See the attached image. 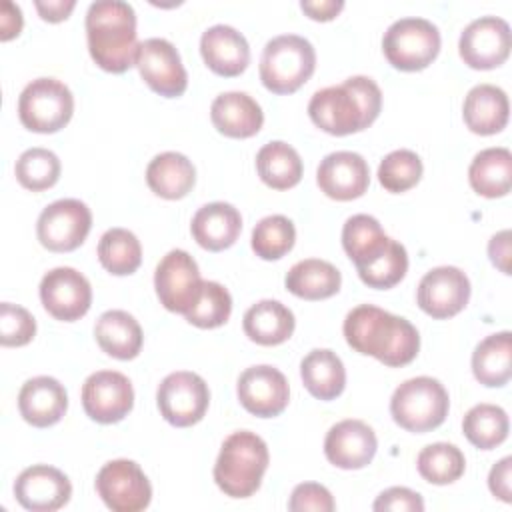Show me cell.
<instances>
[{"mask_svg":"<svg viewBox=\"0 0 512 512\" xmlns=\"http://www.w3.org/2000/svg\"><path fill=\"white\" fill-rule=\"evenodd\" d=\"M230 312H232L230 292L220 282L204 280L198 302L184 316L190 324L198 328H218L226 324V320L230 318Z\"/></svg>","mask_w":512,"mask_h":512,"instance_id":"42","label":"cell"},{"mask_svg":"<svg viewBox=\"0 0 512 512\" xmlns=\"http://www.w3.org/2000/svg\"><path fill=\"white\" fill-rule=\"evenodd\" d=\"M136 68L142 80L164 98H178L186 92V68L174 44L164 38H148L140 42Z\"/></svg>","mask_w":512,"mask_h":512,"instance_id":"14","label":"cell"},{"mask_svg":"<svg viewBox=\"0 0 512 512\" xmlns=\"http://www.w3.org/2000/svg\"><path fill=\"white\" fill-rule=\"evenodd\" d=\"M300 8L312 18V20H332L338 16V12L344 8L342 0H302Z\"/></svg>","mask_w":512,"mask_h":512,"instance_id":"50","label":"cell"},{"mask_svg":"<svg viewBox=\"0 0 512 512\" xmlns=\"http://www.w3.org/2000/svg\"><path fill=\"white\" fill-rule=\"evenodd\" d=\"M156 404L168 424L186 428L204 418L210 404V390L204 378L196 372L178 370L160 382Z\"/></svg>","mask_w":512,"mask_h":512,"instance_id":"9","label":"cell"},{"mask_svg":"<svg viewBox=\"0 0 512 512\" xmlns=\"http://www.w3.org/2000/svg\"><path fill=\"white\" fill-rule=\"evenodd\" d=\"M96 492L112 512H140L152 500V486L134 460L106 462L96 474Z\"/></svg>","mask_w":512,"mask_h":512,"instance_id":"10","label":"cell"},{"mask_svg":"<svg viewBox=\"0 0 512 512\" xmlns=\"http://www.w3.org/2000/svg\"><path fill=\"white\" fill-rule=\"evenodd\" d=\"M34 6H36L38 14L44 20H48V22H62V20H66L70 16V12L74 10L76 2L74 0H48V2L36 0Z\"/></svg>","mask_w":512,"mask_h":512,"instance_id":"51","label":"cell"},{"mask_svg":"<svg viewBox=\"0 0 512 512\" xmlns=\"http://www.w3.org/2000/svg\"><path fill=\"white\" fill-rule=\"evenodd\" d=\"M202 278L196 260L186 250H170L156 266L154 288L160 304L178 314L194 308L202 292Z\"/></svg>","mask_w":512,"mask_h":512,"instance_id":"11","label":"cell"},{"mask_svg":"<svg viewBox=\"0 0 512 512\" xmlns=\"http://www.w3.org/2000/svg\"><path fill=\"white\" fill-rule=\"evenodd\" d=\"M468 180L484 198L506 196L512 188V154L508 148L480 150L468 168Z\"/></svg>","mask_w":512,"mask_h":512,"instance_id":"31","label":"cell"},{"mask_svg":"<svg viewBox=\"0 0 512 512\" xmlns=\"http://www.w3.org/2000/svg\"><path fill=\"white\" fill-rule=\"evenodd\" d=\"M508 96L494 84H478L468 90L462 116L470 132L490 136L500 132L508 122Z\"/></svg>","mask_w":512,"mask_h":512,"instance_id":"26","label":"cell"},{"mask_svg":"<svg viewBox=\"0 0 512 512\" xmlns=\"http://www.w3.org/2000/svg\"><path fill=\"white\" fill-rule=\"evenodd\" d=\"M416 300L428 316L436 320L452 318L470 300V280L456 266H436L422 276Z\"/></svg>","mask_w":512,"mask_h":512,"instance_id":"17","label":"cell"},{"mask_svg":"<svg viewBox=\"0 0 512 512\" xmlns=\"http://www.w3.org/2000/svg\"><path fill=\"white\" fill-rule=\"evenodd\" d=\"M92 228L90 208L76 198H62L48 204L36 222V234L44 248L52 252H72Z\"/></svg>","mask_w":512,"mask_h":512,"instance_id":"12","label":"cell"},{"mask_svg":"<svg viewBox=\"0 0 512 512\" xmlns=\"http://www.w3.org/2000/svg\"><path fill=\"white\" fill-rule=\"evenodd\" d=\"M268 462V446L258 434L250 430L232 432L220 446L214 482L230 498H248L260 488Z\"/></svg>","mask_w":512,"mask_h":512,"instance_id":"4","label":"cell"},{"mask_svg":"<svg viewBox=\"0 0 512 512\" xmlns=\"http://www.w3.org/2000/svg\"><path fill=\"white\" fill-rule=\"evenodd\" d=\"M508 414L496 404H476L462 420V432L470 444L480 450H492L508 436Z\"/></svg>","mask_w":512,"mask_h":512,"instance_id":"36","label":"cell"},{"mask_svg":"<svg viewBox=\"0 0 512 512\" xmlns=\"http://www.w3.org/2000/svg\"><path fill=\"white\" fill-rule=\"evenodd\" d=\"M510 46V26L498 16H480L472 20L458 40L460 58L474 70L498 68L506 62Z\"/></svg>","mask_w":512,"mask_h":512,"instance_id":"13","label":"cell"},{"mask_svg":"<svg viewBox=\"0 0 512 512\" xmlns=\"http://www.w3.org/2000/svg\"><path fill=\"white\" fill-rule=\"evenodd\" d=\"M382 52L398 70H424L440 52V32L436 24L426 18H400L384 32Z\"/></svg>","mask_w":512,"mask_h":512,"instance_id":"7","label":"cell"},{"mask_svg":"<svg viewBox=\"0 0 512 512\" xmlns=\"http://www.w3.org/2000/svg\"><path fill=\"white\" fill-rule=\"evenodd\" d=\"M200 54L218 76H238L250 62V46L242 32L228 24H214L200 36Z\"/></svg>","mask_w":512,"mask_h":512,"instance_id":"22","label":"cell"},{"mask_svg":"<svg viewBox=\"0 0 512 512\" xmlns=\"http://www.w3.org/2000/svg\"><path fill=\"white\" fill-rule=\"evenodd\" d=\"M256 170L260 180L274 190H288L302 178L300 154L282 140L264 144L256 154Z\"/></svg>","mask_w":512,"mask_h":512,"instance_id":"35","label":"cell"},{"mask_svg":"<svg viewBox=\"0 0 512 512\" xmlns=\"http://www.w3.org/2000/svg\"><path fill=\"white\" fill-rule=\"evenodd\" d=\"M40 300L56 320L74 322L90 310L92 286L76 268L58 266L42 276Z\"/></svg>","mask_w":512,"mask_h":512,"instance_id":"15","label":"cell"},{"mask_svg":"<svg viewBox=\"0 0 512 512\" xmlns=\"http://www.w3.org/2000/svg\"><path fill=\"white\" fill-rule=\"evenodd\" d=\"M36 334L34 316L12 302L0 304V342L2 346H24Z\"/></svg>","mask_w":512,"mask_h":512,"instance_id":"44","label":"cell"},{"mask_svg":"<svg viewBox=\"0 0 512 512\" xmlns=\"http://www.w3.org/2000/svg\"><path fill=\"white\" fill-rule=\"evenodd\" d=\"M240 404L258 418H272L284 412L290 398V386L286 376L270 366L258 364L246 368L236 384Z\"/></svg>","mask_w":512,"mask_h":512,"instance_id":"18","label":"cell"},{"mask_svg":"<svg viewBox=\"0 0 512 512\" xmlns=\"http://www.w3.org/2000/svg\"><path fill=\"white\" fill-rule=\"evenodd\" d=\"M98 260L110 274L128 276L142 262L140 240L126 228H110L98 242Z\"/></svg>","mask_w":512,"mask_h":512,"instance_id":"37","label":"cell"},{"mask_svg":"<svg viewBox=\"0 0 512 512\" xmlns=\"http://www.w3.org/2000/svg\"><path fill=\"white\" fill-rule=\"evenodd\" d=\"M82 406L94 422H120L134 406L132 382L122 372L98 370L82 384Z\"/></svg>","mask_w":512,"mask_h":512,"instance_id":"16","label":"cell"},{"mask_svg":"<svg viewBox=\"0 0 512 512\" xmlns=\"http://www.w3.org/2000/svg\"><path fill=\"white\" fill-rule=\"evenodd\" d=\"M284 284L298 298L324 300L340 290L342 276L334 264L320 258H306L288 270Z\"/></svg>","mask_w":512,"mask_h":512,"instance_id":"32","label":"cell"},{"mask_svg":"<svg viewBox=\"0 0 512 512\" xmlns=\"http://www.w3.org/2000/svg\"><path fill=\"white\" fill-rule=\"evenodd\" d=\"M406 270H408L406 248L398 240L390 238L386 252L380 258H376L372 264L358 268V276L366 286L386 290L396 286L404 278Z\"/></svg>","mask_w":512,"mask_h":512,"instance_id":"43","label":"cell"},{"mask_svg":"<svg viewBox=\"0 0 512 512\" xmlns=\"http://www.w3.org/2000/svg\"><path fill=\"white\" fill-rule=\"evenodd\" d=\"M86 40L92 60L106 72L122 74L136 66V12L122 0H98L86 12Z\"/></svg>","mask_w":512,"mask_h":512,"instance_id":"3","label":"cell"},{"mask_svg":"<svg viewBox=\"0 0 512 512\" xmlns=\"http://www.w3.org/2000/svg\"><path fill=\"white\" fill-rule=\"evenodd\" d=\"M450 408V398L440 380L416 376L402 382L390 398L394 422L408 432H428L438 428Z\"/></svg>","mask_w":512,"mask_h":512,"instance_id":"6","label":"cell"},{"mask_svg":"<svg viewBox=\"0 0 512 512\" xmlns=\"http://www.w3.org/2000/svg\"><path fill=\"white\" fill-rule=\"evenodd\" d=\"M22 10L18 4L6 0L2 2V8H0V40H10L14 36L20 34L22 30Z\"/></svg>","mask_w":512,"mask_h":512,"instance_id":"49","label":"cell"},{"mask_svg":"<svg viewBox=\"0 0 512 512\" xmlns=\"http://www.w3.org/2000/svg\"><path fill=\"white\" fill-rule=\"evenodd\" d=\"M146 182L156 196L178 200L192 190L196 182V168L180 152H162L150 160L146 168Z\"/></svg>","mask_w":512,"mask_h":512,"instance_id":"29","label":"cell"},{"mask_svg":"<svg viewBox=\"0 0 512 512\" xmlns=\"http://www.w3.org/2000/svg\"><path fill=\"white\" fill-rule=\"evenodd\" d=\"M316 182L320 190L332 200H354L368 190L370 168L358 152H330L318 164Z\"/></svg>","mask_w":512,"mask_h":512,"instance_id":"20","label":"cell"},{"mask_svg":"<svg viewBox=\"0 0 512 512\" xmlns=\"http://www.w3.org/2000/svg\"><path fill=\"white\" fill-rule=\"evenodd\" d=\"M382 92L368 76H350L338 86L312 94L308 102L310 120L324 132L346 136L368 128L380 114Z\"/></svg>","mask_w":512,"mask_h":512,"instance_id":"2","label":"cell"},{"mask_svg":"<svg viewBox=\"0 0 512 512\" xmlns=\"http://www.w3.org/2000/svg\"><path fill=\"white\" fill-rule=\"evenodd\" d=\"M214 128L228 138H250L260 132L264 112L246 92H222L210 106Z\"/></svg>","mask_w":512,"mask_h":512,"instance_id":"24","label":"cell"},{"mask_svg":"<svg viewBox=\"0 0 512 512\" xmlns=\"http://www.w3.org/2000/svg\"><path fill=\"white\" fill-rule=\"evenodd\" d=\"M316 68L314 46L298 34H280L266 42L260 56V80L274 94L296 92Z\"/></svg>","mask_w":512,"mask_h":512,"instance_id":"5","label":"cell"},{"mask_svg":"<svg viewBox=\"0 0 512 512\" xmlns=\"http://www.w3.org/2000/svg\"><path fill=\"white\" fill-rule=\"evenodd\" d=\"M390 244V238L384 234L380 222L370 214H354L344 222L342 228V246L348 258L358 268L372 264L380 258Z\"/></svg>","mask_w":512,"mask_h":512,"instance_id":"34","label":"cell"},{"mask_svg":"<svg viewBox=\"0 0 512 512\" xmlns=\"http://www.w3.org/2000/svg\"><path fill=\"white\" fill-rule=\"evenodd\" d=\"M194 240L210 252L230 248L242 230L238 208L228 202H210L196 210L190 224Z\"/></svg>","mask_w":512,"mask_h":512,"instance_id":"25","label":"cell"},{"mask_svg":"<svg viewBox=\"0 0 512 512\" xmlns=\"http://www.w3.org/2000/svg\"><path fill=\"white\" fill-rule=\"evenodd\" d=\"M300 378L318 400H334L346 386V370L340 356L328 348L308 352L300 362Z\"/></svg>","mask_w":512,"mask_h":512,"instance_id":"30","label":"cell"},{"mask_svg":"<svg viewBox=\"0 0 512 512\" xmlns=\"http://www.w3.org/2000/svg\"><path fill=\"white\" fill-rule=\"evenodd\" d=\"M296 240V228L290 218L272 214L262 218L252 230V250L262 260H278L288 254Z\"/></svg>","mask_w":512,"mask_h":512,"instance_id":"40","label":"cell"},{"mask_svg":"<svg viewBox=\"0 0 512 512\" xmlns=\"http://www.w3.org/2000/svg\"><path fill=\"white\" fill-rule=\"evenodd\" d=\"M98 346L112 358L132 360L140 354L144 336L138 320L124 310H106L94 324Z\"/></svg>","mask_w":512,"mask_h":512,"instance_id":"27","label":"cell"},{"mask_svg":"<svg viewBox=\"0 0 512 512\" xmlns=\"http://www.w3.org/2000/svg\"><path fill=\"white\" fill-rule=\"evenodd\" d=\"M510 476H512V458L510 456H504L500 462H496L488 474V488L502 502H512Z\"/></svg>","mask_w":512,"mask_h":512,"instance_id":"47","label":"cell"},{"mask_svg":"<svg viewBox=\"0 0 512 512\" xmlns=\"http://www.w3.org/2000/svg\"><path fill=\"white\" fill-rule=\"evenodd\" d=\"M296 320L288 306L278 300H260L252 304L244 318V334L262 346H276L286 342L294 332Z\"/></svg>","mask_w":512,"mask_h":512,"instance_id":"28","label":"cell"},{"mask_svg":"<svg viewBox=\"0 0 512 512\" xmlns=\"http://www.w3.org/2000/svg\"><path fill=\"white\" fill-rule=\"evenodd\" d=\"M342 330L348 346L392 368L410 364L420 350V336L410 320L372 304L352 308Z\"/></svg>","mask_w":512,"mask_h":512,"instance_id":"1","label":"cell"},{"mask_svg":"<svg viewBox=\"0 0 512 512\" xmlns=\"http://www.w3.org/2000/svg\"><path fill=\"white\" fill-rule=\"evenodd\" d=\"M474 378L488 386L500 388L512 376V334L508 330L486 336L472 354Z\"/></svg>","mask_w":512,"mask_h":512,"instance_id":"33","label":"cell"},{"mask_svg":"<svg viewBox=\"0 0 512 512\" xmlns=\"http://www.w3.org/2000/svg\"><path fill=\"white\" fill-rule=\"evenodd\" d=\"M336 508L330 490L316 482L298 484L288 500L292 512H332Z\"/></svg>","mask_w":512,"mask_h":512,"instance_id":"45","label":"cell"},{"mask_svg":"<svg viewBox=\"0 0 512 512\" xmlns=\"http://www.w3.org/2000/svg\"><path fill=\"white\" fill-rule=\"evenodd\" d=\"M60 160L48 148H28L24 150L14 166L16 180L32 192L52 188L60 178Z\"/></svg>","mask_w":512,"mask_h":512,"instance_id":"39","label":"cell"},{"mask_svg":"<svg viewBox=\"0 0 512 512\" xmlns=\"http://www.w3.org/2000/svg\"><path fill=\"white\" fill-rule=\"evenodd\" d=\"M66 408V388L52 376H34L26 380L18 392L20 416L36 428H48L60 422Z\"/></svg>","mask_w":512,"mask_h":512,"instance_id":"23","label":"cell"},{"mask_svg":"<svg viewBox=\"0 0 512 512\" xmlns=\"http://www.w3.org/2000/svg\"><path fill=\"white\" fill-rule=\"evenodd\" d=\"M422 160L416 152L400 148L386 154L378 166V180L388 192H406L422 178Z\"/></svg>","mask_w":512,"mask_h":512,"instance_id":"41","label":"cell"},{"mask_svg":"<svg viewBox=\"0 0 512 512\" xmlns=\"http://www.w3.org/2000/svg\"><path fill=\"white\" fill-rule=\"evenodd\" d=\"M74 112L70 88L56 78H36L24 86L18 98V118L24 128L38 134L62 130Z\"/></svg>","mask_w":512,"mask_h":512,"instance_id":"8","label":"cell"},{"mask_svg":"<svg viewBox=\"0 0 512 512\" xmlns=\"http://www.w3.org/2000/svg\"><path fill=\"white\" fill-rule=\"evenodd\" d=\"M372 508L376 512H422L424 500L418 492L404 488V486H392L374 500Z\"/></svg>","mask_w":512,"mask_h":512,"instance_id":"46","label":"cell"},{"mask_svg":"<svg viewBox=\"0 0 512 512\" xmlns=\"http://www.w3.org/2000/svg\"><path fill=\"white\" fill-rule=\"evenodd\" d=\"M14 496L26 510L56 512L68 504L72 484L62 470L48 464H34L18 474Z\"/></svg>","mask_w":512,"mask_h":512,"instance_id":"19","label":"cell"},{"mask_svg":"<svg viewBox=\"0 0 512 512\" xmlns=\"http://www.w3.org/2000/svg\"><path fill=\"white\" fill-rule=\"evenodd\" d=\"M416 468L426 482L444 486L456 482L464 474L466 458L458 446L448 442H434L420 450Z\"/></svg>","mask_w":512,"mask_h":512,"instance_id":"38","label":"cell"},{"mask_svg":"<svg viewBox=\"0 0 512 512\" xmlns=\"http://www.w3.org/2000/svg\"><path fill=\"white\" fill-rule=\"evenodd\" d=\"M378 448L374 430L362 420H340L324 438V454L342 470H358L372 462Z\"/></svg>","mask_w":512,"mask_h":512,"instance_id":"21","label":"cell"},{"mask_svg":"<svg viewBox=\"0 0 512 512\" xmlns=\"http://www.w3.org/2000/svg\"><path fill=\"white\" fill-rule=\"evenodd\" d=\"M490 262L504 274H510V230L494 234L488 242Z\"/></svg>","mask_w":512,"mask_h":512,"instance_id":"48","label":"cell"}]
</instances>
